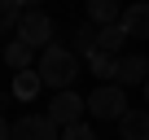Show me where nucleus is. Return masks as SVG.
<instances>
[{"instance_id":"f257e3e1","label":"nucleus","mask_w":149,"mask_h":140,"mask_svg":"<svg viewBox=\"0 0 149 140\" xmlns=\"http://www.w3.org/2000/svg\"><path fill=\"white\" fill-rule=\"evenodd\" d=\"M35 70H40L44 88H53V92H70V88H74V79L84 75V57L74 53L70 44H48V48L40 53Z\"/></svg>"},{"instance_id":"f03ea898","label":"nucleus","mask_w":149,"mask_h":140,"mask_svg":"<svg viewBox=\"0 0 149 140\" xmlns=\"http://www.w3.org/2000/svg\"><path fill=\"white\" fill-rule=\"evenodd\" d=\"M88 114H92L97 123H118V118L127 114V88H118V83H101V88H92V96H88Z\"/></svg>"},{"instance_id":"7ed1b4c3","label":"nucleus","mask_w":149,"mask_h":140,"mask_svg":"<svg viewBox=\"0 0 149 140\" xmlns=\"http://www.w3.org/2000/svg\"><path fill=\"white\" fill-rule=\"evenodd\" d=\"M13 40H22V44H31L35 53H44V48L53 44V18H48L44 9H26L22 22H18V35H13Z\"/></svg>"},{"instance_id":"20e7f679","label":"nucleus","mask_w":149,"mask_h":140,"mask_svg":"<svg viewBox=\"0 0 149 140\" xmlns=\"http://www.w3.org/2000/svg\"><path fill=\"white\" fill-rule=\"evenodd\" d=\"M84 114H88V96H79V92H53V101H48V118L66 131V127H74V123H84Z\"/></svg>"},{"instance_id":"39448f33","label":"nucleus","mask_w":149,"mask_h":140,"mask_svg":"<svg viewBox=\"0 0 149 140\" xmlns=\"http://www.w3.org/2000/svg\"><path fill=\"white\" fill-rule=\"evenodd\" d=\"M13 140H61V127L48 114H22L13 123Z\"/></svg>"},{"instance_id":"423d86ee","label":"nucleus","mask_w":149,"mask_h":140,"mask_svg":"<svg viewBox=\"0 0 149 140\" xmlns=\"http://www.w3.org/2000/svg\"><path fill=\"white\" fill-rule=\"evenodd\" d=\"M114 83H118V88H145V83H149V57H145V53H123Z\"/></svg>"},{"instance_id":"0eeeda50","label":"nucleus","mask_w":149,"mask_h":140,"mask_svg":"<svg viewBox=\"0 0 149 140\" xmlns=\"http://www.w3.org/2000/svg\"><path fill=\"white\" fill-rule=\"evenodd\" d=\"M123 31L132 40H149V0H136L123 9Z\"/></svg>"},{"instance_id":"6e6552de","label":"nucleus","mask_w":149,"mask_h":140,"mask_svg":"<svg viewBox=\"0 0 149 140\" xmlns=\"http://www.w3.org/2000/svg\"><path fill=\"white\" fill-rule=\"evenodd\" d=\"M88 22H92L97 31L123 22V0H88Z\"/></svg>"},{"instance_id":"1a4fd4ad","label":"nucleus","mask_w":149,"mask_h":140,"mask_svg":"<svg viewBox=\"0 0 149 140\" xmlns=\"http://www.w3.org/2000/svg\"><path fill=\"white\" fill-rule=\"evenodd\" d=\"M118 140H149V110H127L118 118Z\"/></svg>"},{"instance_id":"9d476101","label":"nucleus","mask_w":149,"mask_h":140,"mask_svg":"<svg viewBox=\"0 0 149 140\" xmlns=\"http://www.w3.org/2000/svg\"><path fill=\"white\" fill-rule=\"evenodd\" d=\"M132 35L123 31V22H114V26H101L97 31V53H105V57H123V44H127Z\"/></svg>"},{"instance_id":"9b49d317","label":"nucleus","mask_w":149,"mask_h":140,"mask_svg":"<svg viewBox=\"0 0 149 140\" xmlns=\"http://www.w3.org/2000/svg\"><path fill=\"white\" fill-rule=\"evenodd\" d=\"M5 61H9V70L18 75V70H35V48L31 44H22V40H13V44H5Z\"/></svg>"},{"instance_id":"f8f14e48","label":"nucleus","mask_w":149,"mask_h":140,"mask_svg":"<svg viewBox=\"0 0 149 140\" xmlns=\"http://www.w3.org/2000/svg\"><path fill=\"white\" fill-rule=\"evenodd\" d=\"M40 92H44L40 70H18V75H13V96H18V101H35Z\"/></svg>"},{"instance_id":"ddd939ff","label":"nucleus","mask_w":149,"mask_h":140,"mask_svg":"<svg viewBox=\"0 0 149 140\" xmlns=\"http://www.w3.org/2000/svg\"><path fill=\"white\" fill-rule=\"evenodd\" d=\"M70 48L79 53V57H92V53H97V26H92V22L74 26V31H70Z\"/></svg>"},{"instance_id":"4468645a","label":"nucleus","mask_w":149,"mask_h":140,"mask_svg":"<svg viewBox=\"0 0 149 140\" xmlns=\"http://www.w3.org/2000/svg\"><path fill=\"white\" fill-rule=\"evenodd\" d=\"M88 61V70L101 79V83H114L118 79V57H105V53H92V57H84Z\"/></svg>"},{"instance_id":"2eb2a0df","label":"nucleus","mask_w":149,"mask_h":140,"mask_svg":"<svg viewBox=\"0 0 149 140\" xmlns=\"http://www.w3.org/2000/svg\"><path fill=\"white\" fill-rule=\"evenodd\" d=\"M18 22H22V0H0V35L18 31Z\"/></svg>"},{"instance_id":"dca6fc26","label":"nucleus","mask_w":149,"mask_h":140,"mask_svg":"<svg viewBox=\"0 0 149 140\" xmlns=\"http://www.w3.org/2000/svg\"><path fill=\"white\" fill-rule=\"evenodd\" d=\"M61 140H97V131H92L88 123H74V127H66V131H61Z\"/></svg>"},{"instance_id":"f3484780","label":"nucleus","mask_w":149,"mask_h":140,"mask_svg":"<svg viewBox=\"0 0 149 140\" xmlns=\"http://www.w3.org/2000/svg\"><path fill=\"white\" fill-rule=\"evenodd\" d=\"M0 140H13V123H9L5 114H0Z\"/></svg>"},{"instance_id":"a211bd4d","label":"nucleus","mask_w":149,"mask_h":140,"mask_svg":"<svg viewBox=\"0 0 149 140\" xmlns=\"http://www.w3.org/2000/svg\"><path fill=\"white\" fill-rule=\"evenodd\" d=\"M22 9H40V0H22Z\"/></svg>"},{"instance_id":"6ab92c4d","label":"nucleus","mask_w":149,"mask_h":140,"mask_svg":"<svg viewBox=\"0 0 149 140\" xmlns=\"http://www.w3.org/2000/svg\"><path fill=\"white\" fill-rule=\"evenodd\" d=\"M140 92H145V105H149V83H145V88H140Z\"/></svg>"}]
</instances>
